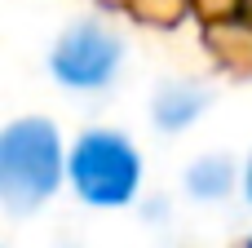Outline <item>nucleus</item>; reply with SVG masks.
Instances as JSON below:
<instances>
[{"label": "nucleus", "instance_id": "f257e3e1", "mask_svg": "<svg viewBox=\"0 0 252 248\" xmlns=\"http://www.w3.org/2000/svg\"><path fill=\"white\" fill-rule=\"evenodd\" d=\"M62 173H66V155L49 120L27 115L0 133V200L9 204V213L22 217L44 200H53Z\"/></svg>", "mask_w": 252, "mask_h": 248}, {"label": "nucleus", "instance_id": "f03ea898", "mask_svg": "<svg viewBox=\"0 0 252 248\" xmlns=\"http://www.w3.org/2000/svg\"><path fill=\"white\" fill-rule=\"evenodd\" d=\"M66 177L93 209H124L142 186V155L120 129H89L75 138Z\"/></svg>", "mask_w": 252, "mask_h": 248}, {"label": "nucleus", "instance_id": "7ed1b4c3", "mask_svg": "<svg viewBox=\"0 0 252 248\" xmlns=\"http://www.w3.org/2000/svg\"><path fill=\"white\" fill-rule=\"evenodd\" d=\"M120 35L97 27V22H75L71 31L58 35L53 53H49V71L58 84L66 89H80V93H93L102 84L115 80V67H120Z\"/></svg>", "mask_w": 252, "mask_h": 248}, {"label": "nucleus", "instance_id": "20e7f679", "mask_svg": "<svg viewBox=\"0 0 252 248\" xmlns=\"http://www.w3.org/2000/svg\"><path fill=\"white\" fill-rule=\"evenodd\" d=\"M204 106H208L204 89H195V84H164L155 93V124L164 133H182V129H190L204 115Z\"/></svg>", "mask_w": 252, "mask_h": 248}, {"label": "nucleus", "instance_id": "39448f33", "mask_svg": "<svg viewBox=\"0 0 252 248\" xmlns=\"http://www.w3.org/2000/svg\"><path fill=\"white\" fill-rule=\"evenodd\" d=\"M230 186H235V169H230L226 155H204V160H195L186 169V191L195 200H204V204L230 195Z\"/></svg>", "mask_w": 252, "mask_h": 248}, {"label": "nucleus", "instance_id": "423d86ee", "mask_svg": "<svg viewBox=\"0 0 252 248\" xmlns=\"http://www.w3.org/2000/svg\"><path fill=\"white\" fill-rule=\"evenodd\" d=\"M244 191H248V204H252V160H248V169H244Z\"/></svg>", "mask_w": 252, "mask_h": 248}, {"label": "nucleus", "instance_id": "0eeeda50", "mask_svg": "<svg viewBox=\"0 0 252 248\" xmlns=\"http://www.w3.org/2000/svg\"><path fill=\"white\" fill-rule=\"evenodd\" d=\"M248 248H252V240H248Z\"/></svg>", "mask_w": 252, "mask_h": 248}]
</instances>
